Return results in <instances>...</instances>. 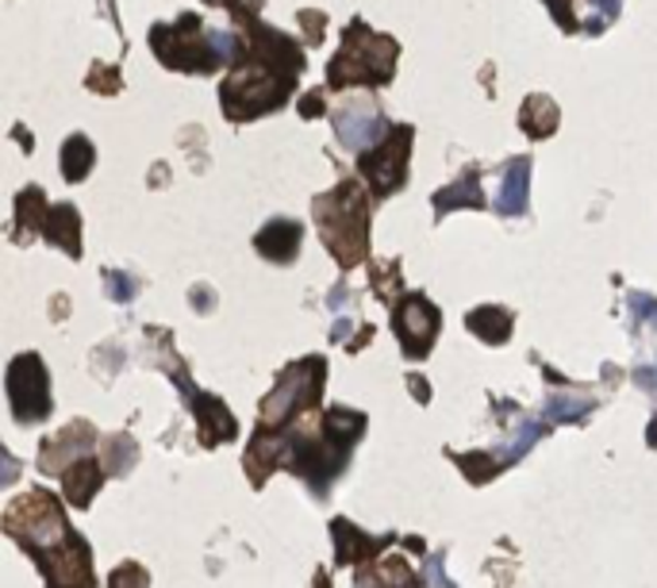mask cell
Here are the masks:
<instances>
[{"mask_svg":"<svg viewBox=\"0 0 657 588\" xmlns=\"http://www.w3.org/2000/svg\"><path fill=\"white\" fill-rule=\"evenodd\" d=\"M400 42L388 35H373L362 20L346 27L343 51L331 59L327 66V89H350V85H388L392 81V66H397Z\"/></svg>","mask_w":657,"mask_h":588,"instance_id":"4","label":"cell"},{"mask_svg":"<svg viewBox=\"0 0 657 588\" xmlns=\"http://www.w3.org/2000/svg\"><path fill=\"white\" fill-rule=\"evenodd\" d=\"M104 485V470L101 465L93 462V458L85 455V458H77L74 465H69L66 473H62V493H66V500L74 508H85L89 500L96 496V488Z\"/></svg>","mask_w":657,"mask_h":588,"instance_id":"17","label":"cell"},{"mask_svg":"<svg viewBox=\"0 0 657 588\" xmlns=\"http://www.w3.org/2000/svg\"><path fill=\"white\" fill-rule=\"evenodd\" d=\"M323 373H327V361L323 358L293 361L278 378V388L261 400V423L266 427H288L296 416L308 412L323 393Z\"/></svg>","mask_w":657,"mask_h":588,"instance_id":"6","label":"cell"},{"mask_svg":"<svg viewBox=\"0 0 657 588\" xmlns=\"http://www.w3.org/2000/svg\"><path fill=\"white\" fill-rule=\"evenodd\" d=\"M589 408H592V400H562V396H554L550 400V420H584L589 416Z\"/></svg>","mask_w":657,"mask_h":588,"instance_id":"26","label":"cell"},{"mask_svg":"<svg viewBox=\"0 0 657 588\" xmlns=\"http://www.w3.org/2000/svg\"><path fill=\"white\" fill-rule=\"evenodd\" d=\"M649 446H657V420H654V427H649Z\"/></svg>","mask_w":657,"mask_h":588,"instance_id":"36","label":"cell"},{"mask_svg":"<svg viewBox=\"0 0 657 588\" xmlns=\"http://www.w3.org/2000/svg\"><path fill=\"white\" fill-rule=\"evenodd\" d=\"M85 85H89L93 93L112 97V93H119V85H124V77H119V69H116V66H93V69H89V77H85Z\"/></svg>","mask_w":657,"mask_h":588,"instance_id":"24","label":"cell"},{"mask_svg":"<svg viewBox=\"0 0 657 588\" xmlns=\"http://www.w3.org/2000/svg\"><path fill=\"white\" fill-rule=\"evenodd\" d=\"M400 285H404L400 281V261H388V266L373 269V289H377L381 301H388V293H397Z\"/></svg>","mask_w":657,"mask_h":588,"instance_id":"25","label":"cell"},{"mask_svg":"<svg viewBox=\"0 0 657 588\" xmlns=\"http://www.w3.org/2000/svg\"><path fill=\"white\" fill-rule=\"evenodd\" d=\"M639 385L649 388V393L657 396V366H649V370H639Z\"/></svg>","mask_w":657,"mask_h":588,"instance_id":"33","label":"cell"},{"mask_svg":"<svg viewBox=\"0 0 657 588\" xmlns=\"http://www.w3.org/2000/svg\"><path fill=\"white\" fill-rule=\"evenodd\" d=\"M427 585H435V588H454L447 580V573H442V562H438V558H430L427 562Z\"/></svg>","mask_w":657,"mask_h":588,"instance_id":"32","label":"cell"},{"mask_svg":"<svg viewBox=\"0 0 657 588\" xmlns=\"http://www.w3.org/2000/svg\"><path fill=\"white\" fill-rule=\"evenodd\" d=\"M9 535L16 538L20 547H27L39 562L42 577L51 588H93V554L81 538L69 531L66 515H62L59 500L51 493L20 496L12 504L9 520H4Z\"/></svg>","mask_w":657,"mask_h":588,"instance_id":"2","label":"cell"},{"mask_svg":"<svg viewBox=\"0 0 657 588\" xmlns=\"http://www.w3.org/2000/svg\"><path fill=\"white\" fill-rule=\"evenodd\" d=\"M315 228L343 269H355L370 254V196L358 181H338L331 193L315 196Z\"/></svg>","mask_w":657,"mask_h":588,"instance_id":"3","label":"cell"},{"mask_svg":"<svg viewBox=\"0 0 657 588\" xmlns=\"http://www.w3.org/2000/svg\"><path fill=\"white\" fill-rule=\"evenodd\" d=\"M104 281H108V296L112 301H131V296H136V281L131 278H124V273H116V269H108V273H104Z\"/></svg>","mask_w":657,"mask_h":588,"instance_id":"28","label":"cell"},{"mask_svg":"<svg viewBox=\"0 0 657 588\" xmlns=\"http://www.w3.org/2000/svg\"><path fill=\"white\" fill-rule=\"evenodd\" d=\"M42 235L51 246H62L69 258H81V216H77L74 204H59L51 208L47 223H42Z\"/></svg>","mask_w":657,"mask_h":588,"instance_id":"16","label":"cell"},{"mask_svg":"<svg viewBox=\"0 0 657 588\" xmlns=\"http://www.w3.org/2000/svg\"><path fill=\"white\" fill-rule=\"evenodd\" d=\"M189 396H193V416H196V427H201L204 446L228 443V438L239 435V423L231 420L228 404L216 400V396H208V393H189Z\"/></svg>","mask_w":657,"mask_h":588,"instance_id":"12","label":"cell"},{"mask_svg":"<svg viewBox=\"0 0 657 588\" xmlns=\"http://www.w3.org/2000/svg\"><path fill=\"white\" fill-rule=\"evenodd\" d=\"M430 204H435V219H442L447 212L454 208H485V196H480V169H465L462 177H458L454 186L438 189L435 196H430Z\"/></svg>","mask_w":657,"mask_h":588,"instance_id":"15","label":"cell"},{"mask_svg":"<svg viewBox=\"0 0 657 588\" xmlns=\"http://www.w3.org/2000/svg\"><path fill=\"white\" fill-rule=\"evenodd\" d=\"M47 216H51V208H47V196H42V189L39 186H31V189H24L20 193V201H16V228H24V231H39L42 223H47Z\"/></svg>","mask_w":657,"mask_h":588,"instance_id":"22","label":"cell"},{"mask_svg":"<svg viewBox=\"0 0 657 588\" xmlns=\"http://www.w3.org/2000/svg\"><path fill=\"white\" fill-rule=\"evenodd\" d=\"M93 162H96V151L85 135H69L66 143H62V177H66L69 186L85 181L89 169H93Z\"/></svg>","mask_w":657,"mask_h":588,"instance_id":"20","label":"cell"},{"mask_svg":"<svg viewBox=\"0 0 657 588\" xmlns=\"http://www.w3.org/2000/svg\"><path fill=\"white\" fill-rule=\"evenodd\" d=\"M300 24H304V35H308V47H320V42H323V27H327L323 12H300Z\"/></svg>","mask_w":657,"mask_h":588,"instance_id":"29","label":"cell"},{"mask_svg":"<svg viewBox=\"0 0 657 588\" xmlns=\"http://www.w3.org/2000/svg\"><path fill=\"white\" fill-rule=\"evenodd\" d=\"M519 127L531 135V139H550V135L557 131V104L542 93L527 97L519 108Z\"/></svg>","mask_w":657,"mask_h":588,"instance_id":"19","label":"cell"},{"mask_svg":"<svg viewBox=\"0 0 657 588\" xmlns=\"http://www.w3.org/2000/svg\"><path fill=\"white\" fill-rule=\"evenodd\" d=\"M151 585V577H146V570H139L136 562L119 565L116 573H112V588H146Z\"/></svg>","mask_w":657,"mask_h":588,"instance_id":"27","label":"cell"},{"mask_svg":"<svg viewBox=\"0 0 657 588\" xmlns=\"http://www.w3.org/2000/svg\"><path fill=\"white\" fill-rule=\"evenodd\" d=\"M208 4H223V9H239L235 0H208Z\"/></svg>","mask_w":657,"mask_h":588,"instance_id":"35","label":"cell"},{"mask_svg":"<svg viewBox=\"0 0 657 588\" xmlns=\"http://www.w3.org/2000/svg\"><path fill=\"white\" fill-rule=\"evenodd\" d=\"M631 308L639 311L642 320L654 323V328H657V301H654V296H639V293H634L631 296Z\"/></svg>","mask_w":657,"mask_h":588,"instance_id":"30","label":"cell"},{"mask_svg":"<svg viewBox=\"0 0 657 588\" xmlns=\"http://www.w3.org/2000/svg\"><path fill=\"white\" fill-rule=\"evenodd\" d=\"M300 243H304V228L296 219H270V223L258 231V239H254L261 258L281 261V266H288V261L296 258Z\"/></svg>","mask_w":657,"mask_h":588,"instance_id":"13","label":"cell"},{"mask_svg":"<svg viewBox=\"0 0 657 588\" xmlns=\"http://www.w3.org/2000/svg\"><path fill=\"white\" fill-rule=\"evenodd\" d=\"M136 458H139V450H136V443H131V438L112 435L108 438V462H104V470L124 473V470H131V465H136Z\"/></svg>","mask_w":657,"mask_h":588,"instance_id":"23","label":"cell"},{"mask_svg":"<svg viewBox=\"0 0 657 588\" xmlns=\"http://www.w3.org/2000/svg\"><path fill=\"white\" fill-rule=\"evenodd\" d=\"M250 24V35L243 42L246 59L235 62V74L219 85L223 97V116L231 124L243 119H258L266 112L281 108L288 101V93L296 89V74L304 69V54L288 35L273 31V27L258 24L254 16L239 12Z\"/></svg>","mask_w":657,"mask_h":588,"instance_id":"1","label":"cell"},{"mask_svg":"<svg viewBox=\"0 0 657 588\" xmlns=\"http://www.w3.org/2000/svg\"><path fill=\"white\" fill-rule=\"evenodd\" d=\"M300 116L304 119H315V116H323V93H308L300 101Z\"/></svg>","mask_w":657,"mask_h":588,"instance_id":"31","label":"cell"},{"mask_svg":"<svg viewBox=\"0 0 657 588\" xmlns=\"http://www.w3.org/2000/svg\"><path fill=\"white\" fill-rule=\"evenodd\" d=\"M335 547H338V562L350 565V562H362V558H370L373 550H377V542H370V538L362 535V531H355L346 520H338L335 527Z\"/></svg>","mask_w":657,"mask_h":588,"instance_id":"21","label":"cell"},{"mask_svg":"<svg viewBox=\"0 0 657 588\" xmlns=\"http://www.w3.org/2000/svg\"><path fill=\"white\" fill-rule=\"evenodd\" d=\"M9 400L20 423H39L51 416V381L39 354H20L9 366Z\"/></svg>","mask_w":657,"mask_h":588,"instance_id":"8","label":"cell"},{"mask_svg":"<svg viewBox=\"0 0 657 588\" xmlns=\"http://www.w3.org/2000/svg\"><path fill=\"white\" fill-rule=\"evenodd\" d=\"M527 193H531V158H512L504 169L497 212L500 216H523L527 212Z\"/></svg>","mask_w":657,"mask_h":588,"instance_id":"14","label":"cell"},{"mask_svg":"<svg viewBox=\"0 0 657 588\" xmlns=\"http://www.w3.org/2000/svg\"><path fill=\"white\" fill-rule=\"evenodd\" d=\"M392 328H397V338H400V346H404L408 358H427L442 320H438V308L427 301V296L408 293L404 301L397 304V320H392Z\"/></svg>","mask_w":657,"mask_h":588,"instance_id":"9","label":"cell"},{"mask_svg":"<svg viewBox=\"0 0 657 588\" xmlns=\"http://www.w3.org/2000/svg\"><path fill=\"white\" fill-rule=\"evenodd\" d=\"M335 131H338V143L362 154L385 139L388 124L373 101H346L343 108L335 112Z\"/></svg>","mask_w":657,"mask_h":588,"instance_id":"10","label":"cell"},{"mask_svg":"<svg viewBox=\"0 0 657 588\" xmlns=\"http://www.w3.org/2000/svg\"><path fill=\"white\" fill-rule=\"evenodd\" d=\"M408 385H412V393H415V400H427V385H423V378H408Z\"/></svg>","mask_w":657,"mask_h":588,"instance_id":"34","label":"cell"},{"mask_svg":"<svg viewBox=\"0 0 657 588\" xmlns=\"http://www.w3.org/2000/svg\"><path fill=\"white\" fill-rule=\"evenodd\" d=\"M151 51L162 59V66L178 69V74H211V69H219L216 54H211V35H204V24L196 12L173 20V24L154 27Z\"/></svg>","mask_w":657,"mask_h":588,"instance_id":"5","label":"cell"},{"mask_svg":"<svg viewBox=\"0 0 657 588\" xmlns=\"http://www.w3.org/2000/svg\"><path fill=\"white\" fill-rule=\"evenodd\" d=\"M408 158H412V127H392L377 146L358 154V169L377 196H392L408 181Z\"/></svg>","mask_w":657,"mask_h":588,"instance_id":"7","label":"cell"},{"mask_svg":"<svg viewBox=\"0 0 657 588\" xmlns=\"http://www.w3.org/2000/svg\"><path fill=\"white\" fill-rule=\"evenodd\" d=\"M546 9L565 35H600L619 20V0H546Z\"/></svg>","mask_w":657,"mask_h":588,"instance_id":"11","label":"cell"},{"mask_svg":"<svg viewBox=\"0 0 657 588\" xmlns=\"http://www.w3.org/2000/svg\"><path fill=\"white\" fill-rule=\"evenodd\" d=\"M465 328H469L473 335L480 338V343L500 346V343H507V338H512V311L497 308V304H485V308H473L469 311Z\"/></svg>","mask_w":657,"mask_h":588,"instance_id":"18","label":"cell"}]
</instances>
